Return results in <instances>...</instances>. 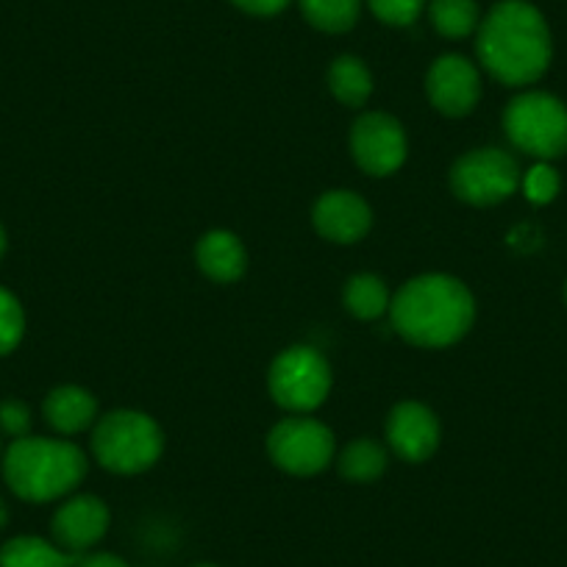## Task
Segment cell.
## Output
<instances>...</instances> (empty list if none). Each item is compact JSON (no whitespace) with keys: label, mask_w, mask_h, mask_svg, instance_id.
Wrapping results in <instances>:
<instances>
[{"label":"cell","mask_w":567,"mask_h":567,"mask_svg":"<svg viewBox=\"0 0 567 567\" xmlns=\"http://www.w3.org/2000/svg\"><path fill=\"white\" fill-rule=\"evenodd\" d=\"M476 53L484 70L501 84H534L554 56L548 23L526 0H501L478 23Z\"/></svg>","instance_id":"6da1fadb"},{"label":"cell","mask_w":567,"mask_h":567,"mask_svg":"<svg viewBox=\"0 0 567 567\" xmlns=\"http://www.w3.org/2000/svg\"><path fill=\"white\" fill-rule=\"evenodd\" d=\"M390 318L398 334L417 348H449L476 320V301L467 284L445 272H425L395 292Z\"/></svg>","instance_id":"7a4b0ae2"},{"label":"cell","mask_w":567,"mask_h":567,"mask_svg":"<svg viewBox=\"0 0 567 567\" xmlns=\"http://www.w3.org/2000/svg\"><path fill=\"white\" fill-rule=\"evenodd\" d=\"M3 476L18 498L48 504L84 482L86 456L70 440L20 437L3 456Z\"/></svg>","instance_id":"3957f363"},{"label":"cell","mask_w":567,"mask_h":567,"mask_svg":"<svg viewBox=\"0 0 567 567\" xmlns=\"http://www.w3.org/2000/svg\"><path fill=\"white\" fill-rule=\"evenodd\" d=\"M165 432L151 414L136 409H114L97 420L92 432L95 462L117 476H136L159 462Z\"/></svg>","instance_id":"277c9868"},{"label":"cell","mask_w":567,"mask_h":567,"mask_svg":"<svg viewBox=\"0 0 567 567\" xmlns=\"http://www.w3.org/2000/svg\"><path fill=\"white\" fill-rule=\"evenodd\" d=\"M504 131L523 154L559 159L567 154V106L550 92H523L506 106Z\"/></svg>","instance_id":"5b68a950"},{"label":"cell","mask_w":567,"mask_h":567,"mask_svg":"<svg viewBox=\"0 0 567 567\" xmlns=\"http://www.w3.org/2000/svg\"><path fill=\"white\" fill-rule=\"evenodd\" d=\"M272 401L287 412L307 414L331 392V368L323 353L309 346H292L278 353L267 373Z\"/></svg>","instance_id":"8992f818"},{"label":"cell","mask_w":567,"mask_h":567,"mask_svg":"<svg viewBox=\"0 0 567 567\" xmlns=\"http://www.w3.org/2000/svg\"><path fill=\"white\" fill-rule=\"evenodd\" d=\"M520 182V165L501 148H476L451 167V189L471 206L504 204L517 193Z\"/></svg>","instance_id":"52a82bcc"},{"label":"cell","mask_w":567,"mask_h":567,"mask_svg":"<svg viewBox=\"0 0 567 567\" xmlns=\"http://www.w3.org/2000/svg\"><path fill=\"white\" fill-rule=\"evenodd\" d=\"M267 454L292 476H318L334 460V432L307 414L287 417L267 434Z\"/></svg>","instance_id":"ba28073f"},{"label":"cell","mask_w":567,"mask_h":567,"mask_svg":"<svg viewBox=\"0 0 567 567\" xmlns=\"http://www.w3.org/2000/svg\"><path fill=\"white\" fill-rule=\"evenodd\" d=\"M406 131L392 114L368 112L351 128V154L359 171L373 178L398 173L406 162Z\"/></svg>","instance_id":"9c48e42d"},{"label":"cell","mask_w":567,"mask_h":567,"mask_svg":"<svg viewBox=\"0 0 567 567\" xmlns=\"http://www.w3.org/2000/svg\"><path fill=\"white\" fill-rule=\"evenodd\" d=\"M425 95L445 117H465L478 106V97H482L478 68L460 53L434 59L425 75Z\"/></svg>","instance_id":"30bf717a"},{"label":"cell","mask_w":567,"mask_h":567,"mask_svg":"<svg viewBox=\"0 0 567 567\" xmlns=\"http://www.w3.org/2000/svg\"><path fill=\"white\" fill-rule=\"evenodd\" d=\"M440 420L425 403H398L386 417V443L403 462L432 460L440 449Z\"/></svg>","instance_id":"8fae6325"},{"label":"cell","mask_w":567,"mask_h":567,"mask_svg":"<svg viewBox=\"0 0 567 567\" xmlns=\"http://www.w3.org/2000/svg\"><path fill=\"white\" fill-rule=\"evenodd\" d=\"M109 523H112V515H109V506L101 498H95V495H75L68 504L59 506L51 528L59 548H64L73 556H81L106 537Z\"/></svg>","instance_id":"7c38bea8"},{"label":"cell","mask_w":567,"mask_h":567,"mask_svg":"<svg viewBox=\"0 0 567 567\" xmlns=\"http://www.w3.org/2000/svg\"><path fill=\"white\" fill-rule=\"evenodd\" d=\"M312 223L320 237L329 243L353 245L368 237V231L373 228V212L362 195L351 193V189H331V193L320 195L315 204Z\"/></svg>","instance_id":"4fadbf2b"},{"label":"cell","mask_w":567,"mask_h":567,"mask_svg":"<svg viewBox=\"0 0 567 567\" xmlns=\"http://www.w3.org/2000/svg\"><path fill=\"white\" fill-rule=\"evenodd\" d=\"M195 261H198L204 276L212 278V281L234 284L245 276L248 254H245V245L237 234L215 228V231L204 234V237L198 239Z\"/></svg>","instance_id":"5bb4252c"},{"label":"cell","mask_w":567,"mask_h":567,"mask_svg":"<svg viewBox=\"0 0 567 567\" xmlns=\"http://www.w3.org/2000/svg\"><path fill=\"white\" fill-rule=\"evenodd\" d=\"M42 412H45L48 425L59 434H79L97 420V401L84 386L64 384L45 398Z\"/></svg>","instance_id":"9a60e30c"},{"label":"cell","mask_w":567,"mask_h":567,"mask_svg":"<svg viewBox=\"0 0 567 567\" xmlns=\"http://www.w3.org/2000/svg\"><path fill=\"white\" fill-rule=\"evenodd\" d=\"M329 90L342 106L359 109L373 95V75L359 56H337L329 68Z\"/></svg>","instance_id":"2e32d148"},{"label":"cell","mask_w":567,"mask_h":567,"mask_svg":"<svg viewBox=\"0 0 567 567\" xmlns=\"http://www.w3.org/2000/svg\"><path fill=\"white\" fill-rule=\"evenodd\" d=\"M342 303H346L348 312L359 320H375L384 312H390V287L381 276L373 272H359L346 281V290H342Z\"/></svg>","instance_id":"e0dca14e"},{"label":"cell","mask_w":567,"mask_h":567,"mask_svg":"<svg viewBox=\"0 0 567 567\" xmlns=\"http://www.w3.org/2000/svg\"><path fill=\"white\" fill-rule=\"evenodd\" d=\"M0 567H75V556L42 537H14L0 548Z\"/></svg>","instance_id":"ac0fdd59"},{"label":"cell","mask_w":567,"mask_h":567,"mask_svg":"<svg viewBox=\"0 0 567 567\" xmlns=\"http://www.w3.org/2000/svg\"><path fill=\"white\" fill-rule=\"evenodd\" d=\"M386 462H390L386 451L375 440L362 437L342 449L337 467H340V476L348 478V482L368 484L381 478V473L386 471Z\"/></svg>","instance_id":"d6986e66"},{"label":"cell","mask_w":567,"mask_h":567,"mask_svg":"<svg viewBox=\"0 0 567 567\" xmlns=\"http://www.w3.org/2000/svg\"><path fill=\"white\" fill-rule=\"evenodd\" d=\"M429 18L445 40H465L473 31H478V23H482L476 0H432Z\"/></svg>","instance_id":"ffe728a7"},{"label":"cell","mask_w":567,"mask_h":567,"mask_svg":"<svg viewBox=\"0 0 567 567\" xmlns=\"http://www.w3.org/2000/svg\"><path fill=\"white\" fill-rule=\"evenodd\" d=\"M309 25L326 34H346L357 25L362 0H298Z\"/></svg>","instance_id":"44dd1931"},{"label":"cell","mask_w":567,"mask_h":567,"mask_svg":"<svg viewBox=\"0 0 567 567\" xmlns=\"http://www.w3.org/2000/svg\"><path fill=\"white\" fill-rule=\"evenodd\" d=\"M25 334V315L18 298L0 287V357L12 353Z\"/></svg>","instance_id":"7402d4cb"},{"label":"cell","mask_w":567,"mask_h":567,"mask_svg":"<svg viewBox=\"0 0 567 567\" xmlns=\"http://www.w3.org/2000/svg\"><path fill=\"white\" fill-rule=\"evenodd\" d=\"M520 187L534 206H545L559 195L561 182H559V173H556L548 162H537V165L523 176Z\"/></svg>","instance_id":"603a6c76"},{"label":"cell","mask_w":567,"mask_h":567,"mask_svg":"<svg viewBox=\"0 0 567 567\" xmlns=\"http://www.w3.org/2000/svg\"><path fill=\"white\" fill-rule=\"evenodd\" d=\"M368 7L381 23L403 29V25H412L420 18L425 0H368Z\"/></svg>","instance_id":"cb8c5ba5"},{"label":"cell","mask_w":567,"mask_h":567,"mask_svg":"<svg viewBox=\"0 0 567 567\" xmlns=\"http://www.w3.org/2000/svg\"><path fill=\"white\" fill-rule=\"evenodd\" d=\"M0 429L9 437L20 440L29 437L31 432V409L23 401H3L0 403Z\"/></svg>","instance_id":"d4e9b609"},{"label":"cell","mask_w":567,"mask_h":567,"mask_svg":"<svg viewBox=\"0 0 567 567\" xmlns=\"http://www.w3.org/2000/svg\"><path fill=\"white\" fill-rule=\"evenodd\" d=\"M231 3L254 18H272V14L284 12L290 0H231Z\"/></svg>","instance_id":"484cf974"},{"label":"cell","mask_w":567,"mask_h":567,"mask_svg":"<svg viewBox=\"0 0 567 567\" xmlns=\"http://www.w3.org/2000/svg\"><path fill=\"white\" fill-rule=\"evenodd\" d=\"M75 567H128V561H123L114 554H106V550H97V554L75 556Z\"/></svg>","instance_id":"4316f807"},{"label":"cell","mask_w":567,"mask_h":567,"mask_svg":"<svg viewBox=\"0 0 567 567\" xmlns=\"http://www.w3.org/2000/svg\"><path fill=\"white\" fill-rule=\"evenodd\" d=\"M7 254V231H3V226H0V256Z\"/></svg>","instance_id":"83f0119b"},{"label":"cell","mask_w":567,"mask_h":567,"mask_svg":"<svg viewBox=\"0 0 567 567\" xmlns=\"http://www.w3.org/2000/svg\"><path fill=\"white\" fill-rule=\"evenodd\" d=\"M565 303H567V284H565Z\"/></svg>","instance_id":"f1b7e54d"},{"label":"cell","mask_w":567,"mask_h":567,"mask_svg":"<svg viewBox=\"0 0 567 567\" xmlns=\"http://www.w3.org/2000/svg\"><path fill=\"white\" fill-rule=\"evenodd\" d=\"M198 567H217V565H198Z\"/></svg>","instance_id":"f546056e"}]
</instances>
